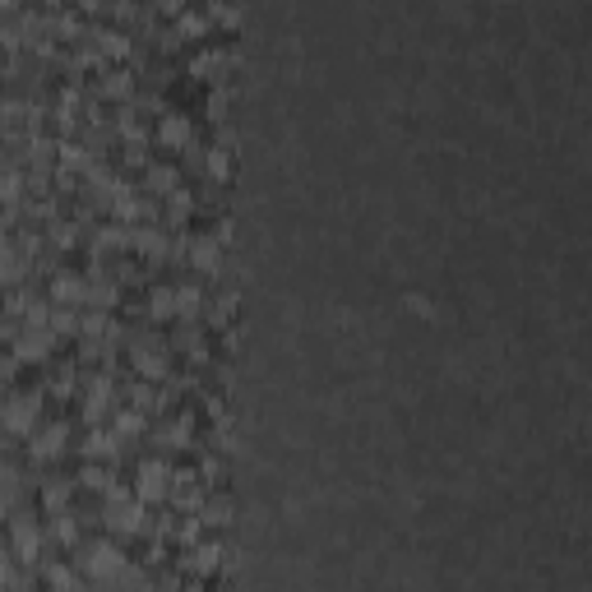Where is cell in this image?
Segmentation results:
<instances>
[{"label": "cell", "instance_id": "6da1fadb", "mask_svg": "<svg viewBox=\"0 0 592 592\" xmlns=\"http://www.w3.org/2000/svg\"><path fill=\"white\" fill-rule=\"evenodd\" d=\"M0 421H5V430L24 435V430H33V421H38V403H33V398H14V403H5Z\"/></svg>", "mask_w": 592, "mask_h": 592}, {"label": "cell", "instance_id": "7a4b0ae2", "mask_svg": "<svg viewBox=\"0 0 592 592\" xmlns=\"http://www.w3.org/2000/svg\"><path fill=\"white\" fill-rule=\"evenodd\" d=\"M14 551L24 555V560H33L38 555V546H42V532H38V523L33 518H14Z\"/></svg>", "mask_w": 592, "mask_h": 592}, {"label": "cell", "instance_id": "3957f363", "mask_svg": "<svg viewBox=\"0 0 592 592\" xmlns=\"http://www.w3.org/2000/svg\"><path fill=\"white\" fill-rule=\"evenodd\" d=\"M139 495L143 500H162V495H167V467L162 463H143L139 467Z\"/></svg>", "mask_w": 592, "mask_h": 592}, {"label": "cell", "instance_id": "277c9868", "mask_svg": "<svg viewBox=\"0 0 592 592\" xmlns=\"http://www.w3.org/2000/svg\"><path fill=\"white\" fill-rule=\"evenodd\" d=\"M47 348H52V329H28L19 343H14V352L24 361H38V357H47Z\"/></svg>", "mask_w": 592, "mask_h": 592}, {"label": "cell", "instance_id": "5b68a950", "mask_svg": "<svg viewBox=\"0 0 592 592\" xmlns=\"http://www.w3.org/2000/svg\"><path fill=\"white\" fill-rule=\"evenodd\" d=\"M84 292H88V283L84 278H75V273H61L52 283V296L61 301V306H75V301H84Z\"/></svg>", "mask_w": 592, "mask_h": 592}, {"label": "cell", "instance_id": "8992f818", "mask_svg": "<svg viewBox=\"0 0 592 592\" xmlns=\"http://www.w3.org/2000/svg\"><path fill=\"white\" fill-rule=\"evenodd\" d=\"M65 435H70L65 426H52V430H47V435H42L38 444H33V453H38V458H56V453L65 449Z\"/></svg>", "mask_w": 592, "mask_h": 592}, {"label": "cell", "instance_id": "52a82bcc", "mask_svg": "<svg viewBox=\"0 0 592 592\" xmlns=\"http://www.w3.org/2000/svg\"><path fill=\"white\" fill-rule=\"evenodd\" d=\"M157 139H162V143H185V139H190V125H185V116H167L162 125H157Z\"/></svg>", "mask_w": 592, "mask_h": 592}, {"label": "cell", "instance_id": "ba28073f", "mask_svg": "<svg viewBox=\"0 0 592 592\" xmlns=\"http://www.w3.org/2000/svg\"><path fill=\"white\" fill-rule=\"evenodd\" d=\"M120 565V555L111 551V546H98V551L88 555V574H107V569H116Z\"/></svg>", "mask_w": 592, "mask_h": 592}, {"label": "cell", "instance_id": "9c48e42d", "mask_svg": "<svg viewBox=\"0 0 592 592\" xmlns=\"http://www.w3.org/2000/svg\"><path fill=\"white\" fill-rule=\"evenodd\" d=\"M190 255H194V269H213L218 264V241H194Z\"/></svg>", "mask_w": 592, "mask_h": 592}, {"label": "cell", "instance_id": "30bf717a", "mask_svg": "<svg viewBox=\"0 0 592 592\" xmlns=\"http://www.w3.org/2000/svg\"><path fill=\"white\" fill-rule=\"evenodd\" d=\"M171 310H176V292H153V301H148V315H157V320H167Z\"/></svg>", "mask_w": 592, "mask_h": 592}, {"label": "cell", "instance_id": "8fae6325", "mask_svg": "<svg viewBox=\"0 0 592 592\" xmlns=\"http://www.w3.org/2000/svg\"><path fill=\"white\" fill-rule=\"evenodd\" d=\"M134 366H139L143 375H162V352H143V348H134Z\"/></svg>", "mask_w": 592, "mask_h": 592}, {"label": "cell", "instance_id": "7c38bea8", "mask_svg": "<svg viewBox=\"0 0 592 592\" xmlns=\"http://www.w3.org/2000/svg\"><path fill=\"white\" fill-rule=\"evenodd\" d=\"M148 185L162 190V194H171V190H176V171H171V167H153V171H148Z\"/></svg>", "mask_w": 592, "mask_h": 592}, {"label": "cell", "instance_id": "4fadbf2b", "mask_svg": "<svg viewBox=\"0 0 592 592\" xmlns=\"http://www.w3.org/2000/svg\"><path fill=\"white\" fill-rule=\"evenodd\" d=\"M84 296H93V306H111V301H116V287L111 283H93Z\"/></svg>", "mask_w": 592, "mask_h": 592}, {"label": "cell", "instance_id": "5bb4252c", "mask_svg": "<svg viewBox=\"0 0 592 592\" xmlns=\"http://www.w3.org/2000/svg\"><path fill=\"white\" fill-rule=\"evenodd\" d=\"M176 310H180V315H194V310H199V287H185V292H176Z\"/></svg>", "mask_w": 592, "mask_h": 592}, {"label": "cell", "instance_id": "9a60e30c", "mask_svg": "<svg viewBox=\"0 0 592 592\" xmlns=\"http://www.w3.org/2000/svg\"><path fill=\"white\" fill-rule=\"evenodd\" d=\"M139 250H143V255H162V250H167V241H162L157 232H139Z\"/></svg>", "mask_w": 592, "mask_h": 592}, {"label": "cell", "instance_id": "2e32d148", "mask_svg": "<svg viewBox=\"0 0 592 592\" xmlns=\"http://www.w3.org/2000/svg\"><path fill=\"white\" fill-rule=\"evenodd\" d=\"M116 528H120V532H139V509H120V514H116Z\"/></svg>", "mask_w": 592, "mask_h": 592}, {"label": "cell", "instance_id": "e0dca14e", "mask_svg": "<svg viewBox=\"0 0 592 592\" xmlns=\"http://www.w3.org/2000/svg\"><path fill=\"white\" fill-rule=\"evenodd\" d=\"M227 514H232V504H208V509H204V523H227Z\"/></svg>", "mask_w": 592, "mask_h": 592}, {"label": "cell", "instance_id": "ac0fdd59", "mask_svg": "<svg viewBox=\"0 0 592 592\" xmlns=\"http://www.w3.org/2000/svg\"><path fill=\"white\" fill-rule=\"evenodd\" d=\"M116 426H120V435H134V430H139V412H120Z\"/></svg>", "mask_w": 592, "mask_h": 592}, {"label": "cell", "instance_id": "d6986e66", "mask_svg": "<svg viewBox=\"0 0 592 592\" xmlns=\"http://www.w3.org/2000/svg\"><path fill=\"white\" fill-rule=\"evenodd\" d=\"M0 194H5V199H14V194H19V180H14V171H0Z\"/></svg>", "mask_w": 592, "mask_h": 592}, {"label": "cell", "instance_id": "ffe728a7", "mask_svg": "<svg viewBox=\"0 0 592 592\" xmlns=\"http://www.w3.org/2000/svg\"><path fill=\"white\" fill-rule=\"evenodd\" d=\"M102 52H111V56H125V38H116V33H111V38H102Z\"/></svg>", "mask_w": 592, "mask_h": 592}, {"label": "cell", "instance_id": "44dd1931", "mask_svg": "<svg viewBox=\"0 0 592 592\" xmlns=\"http://www.w3.org/2000/svg\"><path fill=\"white\" fill-rule=\"evenodd\" d=\"M107 93H116V98H120V93H130V79L125 75H111V79H107Z\"/></svg>", "mask_w": 592, "mask_h": 592}, {"label": "cell", "instance_id": "7402d4cb", "mask_svg": "<svg viewBox=\"0 0 592 592\" xmlns=\"http://www.w3.org/2000/svg\"><path fill=\"white\" fill-rule=\"evenodd\" d=\"M185 435H190V430H185V421H171V426H167V439H171V444H180Z\"/></svg>", "mask_w": 592, "mask_h": 592}, {"label": "cell", "instance_id": "603a6c76", "mask_svg": "<svg viewBox=\"0 0 592 592\" xmlns=\"http://www.w3.org/2000/svg\"><path fill=\"white\" fill-rule=\"evenodd\" d=\"M19 269H24V264H14V259L5 255V264H0V278H5V283H10V278H19Z\"/></svg>", "mask_w": 592, "mask_h": 592}, {"label": "cell", "instance_id": "cb8c5ba5", "mask_svg": "<svg viewBox=\"0 0 592 592\" xmlns=\"http://www.w3.org/2000/svg\"><path fill=\"white\" fill-rule=\"evenodd\" d=\"M208 171H213V176H227V157L213 153V157H208Z\"/></svg>", "mask_w": 592, "mask_h": 592}, {"label": "cell", "instance_id": "d4e9b609", "mask_svg": "<svg viewBox=\"0 0 592 592\" xmlns=\"http://www.w3.org/2000/svg\"><path fill=\"white\" fill-rule=\"evenodd\" d=\"M56 537H61V541H75V523H70V518H61V523H56Z\"/></svg>", "mask_w": 592, "mask_h": 592}, {"label": "cell", "instance_id": "484cf974", "mask_svg": "<svg viewBox=\"0 0 592 592\" xmlns=\"http://www.w3.org/2000/svg\"><path fill=\"white\" fill-rule=\"evenodd\" d=\"M199 28H204V19H199V14H190V19H180V33H199Z\"/></svg>", "mask_w": 592, "mask_h": 592}, {"label": "cell", "instance_id": "4316f807", "mask_svg": "<svg viewBox=\"0 0 592 592\" xmlns=\"http://www.w3.org/2000/svg\"><path fill=\"white\" fill-rule=\"evenodd\" d=\"M70 329H75V315H65L61 310V315H56V334H70Z\"/></svg>", "mask_w": 592, "mask_h": 592}, {"label": "cell", "instance_id": "83f0119b", "mask_svg": "<svg viewBox=\"0 0 592 592\" xmlns=\"http://www.w3.org/2000/svg\"><path fill=\"white\" fill-rule=\"evenodd\" d=\"M84 329H88V334H102L107 320H102V315H88V320H84Z\"/></svg>", "mask_w": 592, "mask_h": 592}, {"label": "cell", "instance_id": "f1b7e54d", "mask_svg": "<svg viewBox=\"0 0 592 592\" xmlns=\"http://www.w3.org/2000/svg\"><path fill=\"white\" fill-rule=\"evenodd\" d=\"M65 490H70V486H47V504H61Z\"/></svg>", "mask_w": 592, "mask_h": 592}, {"label": "cell", "instance_id": "f546056e", "mask_svg": "<svg viewBox=\"0 0 592 592\" xmlns=\"http://www.w3.org/2000/svg\"><path fill=\"white\" fill-rule=\"evenodd\" d=\"M84 481H88V486H107V476L98 472V467H88V472H84Z\"/></svg>", "mask_w": 592, "mask_h": 592}, {"label": "cell", "instance_id": "4dcf8cb0", "mask_svg": "<svg viewBox=\"0 0 592 592\" xmlns=\"http://www.w3.org/2000/svg\"><path fill=\"white\" fill-rule=\"evenodd\" d=\"M0 250H5V232H0Z\"/></svg>", "mask_w": 592, "mask_h": 592}]
</instances>
